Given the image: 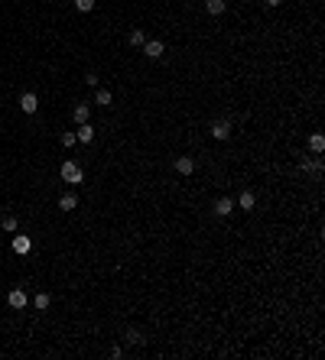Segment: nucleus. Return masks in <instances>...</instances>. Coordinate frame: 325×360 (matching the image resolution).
Listing matches in <instances>:
<instances>
[{
  "label": "nucleus",
  "mask_w": 325,
  "mask_h": 360,
  "mask_svg": "<svg viewBox=\"0 0 325 360\" xmlns=\"http://www.w3.org/2000/svg\"><path fill=\"white\" fill-rule=\"evenodd\" d=\"M59 175H62V182H68V185H81L85 182V172H81V165L75 162V159H65V162H62Z\"/></svg>",
  "instance_id": "nucleus-1"
},
{
  "label": "nucleus",
  "mask_w": 325,
  "mask_h": 360,
  "mask_svg": "<svg viewBox=\"0 0 325 360\" xmlns=\"http://www.w3.org/2000/svg\"><path fill=\"white\" fill-rule=\"evenodd\" d=\"M13 253H20V257H26V253H30L33 250V240L30 237H26V234H13Z\"/></svg>",
  "instance_id": "nucleus-2"
},
{
  "label": "nucleus",
  "mask_w": 325,
  "mask_h": 360,
  "mask_svg": "<svg viewBox=\"0 0 325 360\" xmlns=\"http://www.w3.org/2000/svg\"><path fill=\"white\" fill-rule=\"evenodd\" d=\"M20 110H23V114H36V110H39V98L33 91L20 94Z\"/></svg>",
  "instance_id": "nucleus-3"
},
{
  "label": "nucleus",
  "mask_w": 325,
  "mask_h": 360,
  "mask_svg": "<svg viewBox=\"0 0 325 360\" xmlns=\"http://www.w3.org/2000/svg\"><path fill=\"white\" fill-rule=\"evenodd\" d=\"M140 49H143V55H147V59H160V55L166 52V46L160 43V39H150V43H143Z\"/></svg>",
  "instance_id": "nucleus-4"
},
{
  "label": "nucleus",
  "mask_w": 325,
  "mask_h": 360,
  "mask_svg": "<svg viewBox=\"0 0 325 360\" xmlns=\"http://www.w3.org/2000/svg\"><path fill=\"white\" fill-rule=\"evenodd\" d=\"M7 302H10V308L23 311V308H26V302H30V299H26V292H23V289H10V295H7Z\"/></svg>",
  "instance_id": "nucleus-5"
},
{
  "label": "nucleus",
  "mask_w": 325,
  "mask_h": 360,
  "mask_svg": "<svg viewBox=\"0 0 325 360\" xmlns=\"http://www.w3.org/2000/svg\"><path fill=\"white\" fill-rule=\"evenodd\" d=\"M322 165H325V162H322V159L315 156V153H312V156H302V159H299V169H302V172H322Z\"/></svg>",
  "instance_id": "nucleus-6"
},
{
  "label": "nucleus",
  "mask_w": 325,
  "mask_h": 360,
  "mask_svg": "<svg viewBox=\"0 0 325 360\" xmlns=\"http://www.w3.org/2000/svg\"><path fill=\"white\" fill-rule=\"evenodd\" d=\"M176 172L179 175H192V172H195V159L192 156H176Z\"/></svg>",
  "instance_id": "nucleus-7"
},
{
  "label": "nucleus",
  "mask_w": 325,
  "mask_h": 360,
  "mask_svg": "<svg viewBox=\"0 0 325 360\" xmlns=\"http://www.w3.org/2000/svg\"><path fill=\"white\" fill-rule=\"evenodd\" d=\"M211 136H215V140H228V136H231V123L228 120H215L211 123Z\"/></svg>",
  "instance_id": "nucleus-8"
},
{
  "label": "nucleus",
  "mask_w": 325,
  "mask_h": 360,
  "mask_svg": "<svg viewBox=\"0 0 325 360\" xmlns=\"http://www.w3.org/2000/svg\"><path fill=\"white\" fill-rule=\"evenodd\" d=\"M88 117H91V107H88V104H75L72 107V120L75 123H88Z\"/></svg>",
  "instance_id": "nucleus-9"
},
{
  "label": "nucleus",
  "mask_w": 325,
  "mask_h": 360,
  "mask_svg": "<svg viewBox=\"0 0 325 360\" xmlns=\"http://www.w3.org/2000/svg\"><path fill=\"white\" fill-rule=\"evenodd\" d=\"M75 136H78V143H91L94 140V127H91V123H78Z\"/></svg>",
  "instance_id": "nucleus-10"
},
{
  "label": "nucleus",
  "mask_w": 325,
  "mask_h": 360,
  "mask_svg": "<svg viewBox=\"0 0 325 360\" xmlns=\"http://www.w3.org/2000/svg\"><path fill=\"white\" fill-rule=\"evenodd\" d=\"M309 153H315V156L325 153V136H322V133H312V136H309Z\"/></svg>",
  "instance_id": "nucleus-11"
},
{
  "label": "nucleus",
  "mask_w": 325,
  "mask_h": 360,
  "mask_svg": "<svg viewBox=\"0 0 325 360\" xmlns=\"http://www.w3.org/2000/svg\"><path fill=\"white\" fill-rule=\"evenodd\" d=\"M231 211H234V202H231V198H218V202H215V214H218V218H228Z\"/></svg>",
  "instance_id": "nucleus-12"
},
{
  "label": "nucleus",
  "mask_w": 325,
  "mask_h": 360,
  "mask_svg": "<svg viewBox=\"0 0 325 360\" xmlns=\"http://www.w3.org/2000/svg\"><path fill=\"white\" fill-rule=\"evenodd\" d=\"M254 205H257V198H254V192H241V198H238V208H244V211H254Z\"/></svg>",
  "instance_id": "nucleus-13"
},
{
  "label": "nucleus",
  "mask_w": 325,
  "mask_h": 360,
  "mask_svg": "<svg viewBox=\"0 0 325 360\" xmlns=\"http://www.w3.org/2000/svg\"><path fill=\"white\" fill-rule=\"evenodd\" d=\"M0 227H4V231H10V234H17V231H20V221L13 218V214H4V218H0Z\"/></svg>",
  "instance_id": "nucleus-14"
},
{
  "label": "nucleus",
  "mask_w": 325,
  "mask_h": 360,
  "mask_svg": "<svg viewBox=\"0 0 325 360\" xmlns=\"http://www.w3.org/2000/svg\"><path fill=\"white\" fill-rule=\"evenodd\" d=\"M59 208H62V211H75V208H78V198L68 192V195H62V198H59Z\"/></svg>",
  "instance_id": "nucleus-15"
},
{
  "label": "nucleus",
  "mask_w": 325,
  "mask_h": 360,
  "mask_svg": "<svg viewBox=\"0 0 325 360\" xmlns=\"http://www.w3.org/2000/svg\"><path fill=\"white\" fill-rule=\"evenodd\" d=\"M111 101H114V94H111L107 88H98V94H94V104H98V107H107Z\"/></svg>",
  "instance_id": "nucleus-16"
},
{
  "label": "nucleus",
  "mask_w": 325,
  "mask_h": 360,
  "mask_svg": "<svg viewBox=\"0 0 325 360\" xmlns=\"http://www.w3.org/2000/svg\"><path fill=\"white\" fill-rule=\"evenodd\" d=\"M225 0H205V10H208L211 13V17H218V13H225Z\"/></svg>",
  "instance_id": "nucleus-17"
},
{
  "label": "nucleus",
  "mask_w": 325,
  "mask_h": 360,
  "mask_svg": "<svg viewBox=\"0 0 325 360\" xmlns=\"http://www.w3.org/2000/svg\"><path fill=\"white\" fill-rule=\"evenodd\" d=\"M127 43L134 46V49H140L143 43H147V36H143V30H130V36H127Z\"/></svg>",
  "instance_id": "nucleus-18"
},
{
  "label": "nucleus",
  "mask_w": 325,
  "mask_h": 360,
  "mask_svg": "<svg viewBox=\"0 0 325 360\" xmlns=\"http://www.w3.org/2000/svg\"><path fill=\"white\" fill-rule=\"evenodd\" d=\"M49 292H36V295H33V305H36L39 311H46V308H49Z\"/></svg>",
  "instance_id": "nucleus-19"
},
{
  "label": "nucleus",
  "mask_w": 325,
  "mask_h": 360,
  "mask_svg": "<svg viewBox=\"0 0 325 360\" xmlns=\"http://www.w3.org/2000/svg\"><path fill=\"white\" fill-rule=\"evenodd\" d=\"M124 341L127 344H143V334L137 328H127V334H124Z\"/></svg>",
  "instance_id": "nucleus-20"
},
{
  "label": "nucleus",
  "mask_w": 325,
  "mask_h": 360,
  "mask_svg": "<svg viewBox=\"0 0 325 360\" xmlns=\"http://www.w3.org/2000/svg\"><path fill=\"white\" fill-rule=\"evenodd\" d=\"M59 143H62V146H75V143H78V136H75V130H65V133L59 136Z\"/></svg>",
  "instance_id": "nucleus-21"
},
{
  "label": "nucleus",
  "mask_w": 325,
  "mask_h": 360,
  "mask_svg": "<svg viewBox=\"0 0 325 360\" xmlns=\"http://www.w3.org/2000/svg\"><path fill=\"white\" fill-rule=\"evenodd\" d=\"M94 4H98V0H75V7H78L81 13H88V10H94Z\"/></svg>",
  "instance_id": "nucleus-22"
},
{
  "label": "nucleus",
  "mask_w": 325,
  "mask_h": 360,
  "mask_svg": "<svg viewBox=\"0 0 325 360\" xmlns=\"http://www.w3.org/2000/svg\"><path fill=\"white\" fill-rule=\"evenodd\" d=\"M85 85H88V88H98V75L88 72V75H85Z\"/></svg>",
  "instance_id": "nucleus-23"
},
{
  "label": "nucleus",
  "mask_w": 325,
  "mask_h": 360,
  "mask_svg": "<svg viewBox=\"0 0 325 360\" xmlns=\"http://www.w3.org/2000/svg\"><path fill=\"white\" fill-rule=\"evenodd\" d=\"M283 4V0H267V7H280Z\"/></svg>",
  "instance_id": "nucleus-24"
}]
</instances>
